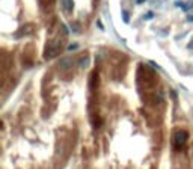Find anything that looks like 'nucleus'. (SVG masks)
I'll return each mask as SVG.
<instances>
[{"mask_svg":"<svg viewBox=\"0 0 193 169\" xmlns=\"http://www.w3.org/2000/svg\"><path fill=\"white\" fill-rule=\"evenodd\" d=\"M78 48V44H69L68 46V51H73V50H77Z\"/></svg>","mask_w":193,"mask_h":169,"instance_id":"9d476101","label":"nucleus"},{"mask_svg":"<svg viewBox=\"0 0 193 169\" xmlns=\"http://www.w3.org/2000/svg\"><path fill=\"white\" fill-rule=\"evenodd\" d=\"M148 64H150V65H151L152 68H155V69H159V71H163V68H162L160 65H157L155 62H152V60H150V62H148Z\"/></svg>","mask_w":193,"mask_h":169,"instance_id":"1a4fd4ad","label":"nucleus"},{"mask_svg":"<svg viewBox=\"0 0 193 169\" xmlns=\"http://www.w3.org/2000/svg\"><path fill=\"white\" fill-rule=\"evenodd\" d=\"M145 2H146V0H136L137 5H142V3H145Z\"/></svg>","mask_w":193,"mask_h":169,"instance_id":"4468645a","label":"nucleus"},{"mask_svg":"<svg viewBox=\"0 0 193 169\" xmlns=\"http://www.w3.org/2000/svg\"><path fill=\"white\" fill-rule=\"evenodd\" d=\"M96 24H98V27H100L101 30H104V27H103V23H101L100 20H98V21H96Z\"/></svg>","mask_w":193,"mask_h":169,"instance_id":"ddd939ff","label":"nucleus"},{"mask_svg":"<svg viewBox=\"0 0 193 169\" xmlns=\"http://www.w3.org/2000/svg\"><path fill=\"white\" fill-rule=\"evenodd\" d=\"M60 29H62V32H64V35H65V36H66V35H68V29H66V26H65V24H60Z\"/></svg>","mask_w":193,"mask_h":169,"instance_id":"f8f14e48","label":"nucleus"},{"mask_svg":"<svg viewBox=\"0 0 193 169\" xmlns=\"http://www.w3.org/2000/svg\"><path fill=\"white\" fill-rule=\"evenodd\" d=\"M187 139H189V133L187 131H184V130L177 131V135H175V147L181 148L187 142Z\"/></svg>","mask_w":193,"mask_h":169,"instance_id":"f257e3e1","label":"nucleus"},{"mask_svg":"<svg viewBox=\"0 0 193 169\" xmlns=\"http://www.w3.org/2000/svg\"><path fill=\"white\" fill-rule=\"evenodd\" d=\"M71 29H73L74 32H80V29H78V23H73V24H71Z\"/></svg>","mask_w":193,"mask_h":169,"instance_id":"9b49d317","label":"nucleus"},{"mask_svg":"<svg viewBox=\"0 0 193 169\" xmlns=\"http://www.w3.org/2000/svg\"><path fill=\"white\" fill-rule=\"evenodd\" d=\"M60 6L65 14H73L74 11V0H60Z\"/></svg>","mask_w":193,"mask_h":169,"instance_id":"7ed1b4c3","label":"nucleus"},{"mask_svg":"<svg viewBox=\"0 0 193 169\" xmlns=\"http://www.w3.org/2000/svg\"><path fill=\"white\" fill-rule=\"evenodd\" d=\"M87 65H89V58H87V56L86 58H82L80 59V67L82 68H86Z\"/></svg>","mask_w":193,"mask_h":169,"instance_id":"423d86ee","label":"nucleus"},{"mask_svg":"<svg viewBox=\"0 0 193 169\" xmlns=\"http://www.w3.org/2000/svg\"><path fill=\"white\" fill-rule=\"evenodd\" d=\"M55 0H39V5L42 9H47V8H51V5H53Z\"/></svg>","mask_w":193,"mask_h":169,"instance_id":"39448f33","label":"nucleus"},{"mask_svg":"<svg viewBox=\"0 0 193 169\" xmlns=\"http://www.w3.org/2000/svg\"><path fill=\"white\" fill-rule=\"evenodd\" d=\"M60 68L62 69H68V68H71L73 67V59H69V58H64V59H60Z\"/></svg>","mask_w":193,"mask_h":169,"instance_id":"20e7f679","label":"nucleus"},{"mask_svg":"<svg viewBox=\"0 0 193 169\" xmlns=\"http://www.w3.org/2000/svg\"><path fill=\"white\" fill-rule=\"evenodd\" d=\"M33 29H35V26H33L32 23H29V24H24V26H21V27L18 29V32L15 33V38H21V36H26V35L32 33V32H33Z\"/></svg>","mask_w":193,"mask_h":169,"instance_id":"f03ea898","label":"nucleus"},{"mask_svg":"<svg viewBox=\"0 0 193 169\" xmlns=\"http://www.w3.org/2000/svg\"><path fill=\"white\" fill-rule=\"evenodd\" d=\"M187 21H190V23L193 21V17H192V15H189V17H187Z\"/></svg>","mask_w":193,"mask_h":169,"instance_id":"2eb2a0df","label":"nucleus"},{"mask_svg":"<svg viewBox=\"0 0 193 169\" xmlns=\"http://www.w3.org/2000/svg\"><path fill=\"white\" fill-rule=\"evenodd\" d=\"M152 18H154V12H151V11L143 15V20H152Z\"/></svg>","mask_w":193,"mask_h":169,"instance_id":"6e6552de","label":"nucleus"},{"mask_svg":"<svg viewBox=\"0 0 193 169\" xmlns=\"http://www.w3.org/2000/svg\"><path fill=\"white\" fill-rule=\"evenodd\" d=\"M122 20H124V23H130V14L127 11H122Z\"/></svg>","mask_w":193,"mask_h":169,"instance_id":"0eeeda50","label":"nucleus"}]
</instances>
